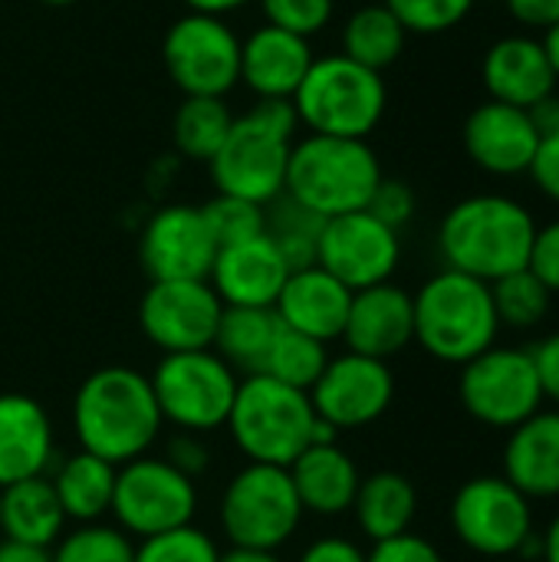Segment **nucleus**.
Listing matches in <instances>:
<instances>
[{
	"label": "nucleus",
	"mask_w": 559,
	"mask_h": 562,
	"mask_svg": "<svg viewBox=\"0 0 559 562\" xmlns=\"http://www.w3.org/2000/svg\"><path fill=\"white\" fill-rule=\"evenodd\" d=\"M69 418L79 451H89L112 468L152 454L165 425L152 379L128 366H105L86 375L72 395Z\"/></svg>",
	"instance_id": "obj_1"
},
{
	"label": "nucleus",
	"mask_w": 559,
	"mask_h": 562,
	"mask_svg": "<svg viewBox=\"0 0 559 562\" xmlns=\"http://www.w3.org/2000/svg\"><path fill=\"white\" fill-rule=\"evenodd\" d=\"M534 237L537 221L521 201L507 194H474L445 214L438 250L448 270L494 283L527 267Z\"/></svg>",
	"instance_id": "obj_2"
},
{
	"label": "nucleus",
	"mask_w": 559,
	"mask_h": 562,
	"mask_svg": "<svg viewBox=\"0 0 559 562\" xmlns=\"http://www.w3.org/2000/svg\"><path fill=\"white\" fill-rule=\"evenodd\" d=\"M382 178V165L366 138L306 132L290 145L283 194L329 221L353 211H366Z\"/></svg>",
	"instance_id": "obj_3"
},
{
	"label": "nucleus",
	"mask_w": 559,
	"mask_h": 562,
	"mask_svg": "<svg viewBox=\"0 0 559 562\" xmlns=\"http://www.w3.org/2000/svg\"><path fill=\"white\" fill-rule=\"evenodd\" d=\"M415 342L445 366H465L497 342L501 319L491 283L458 270H441L412 296Z\"/></svg>",
	"instance_id": "obj_4"
},
{
	"label": "nucleus",
	"mask_w": 559,
	"mask_h": 562,
	"mask_svg": "<svg viewBox=\"0 0 559 562\" xmlns=\"http://www.w3.org/2000/svg\"><path fill=\"white\" fill-rule=\"evenodd\" d=\"M224 428L250 464L290 468L313 445L316 412L306 392L257 372L241 375Z\"/></svg>",
	"instance_id": "obj_5"
},
{
	"label": "nucleus",
	"mask_w": 559,
	"mask_h": 562,
	"mask_svg": "<svg viewBox=\"0 0 559 562\" xmlns=\"http://www.w3.org/2000/svg\"><path fill=\"white\" fill-rule=\"evenodd\" d=\"M385 102L389 92L382 72L366 69L343 53L313 59L293 92L300 128L336 138H369L385 115Z\"/></svg>",
	"instance_id": "obj_6"
},
{
	"label": "nucleus",
	"mask_w": 559,
	"mask_h": 562,
	"mask_svg": "<svg viewBox=\"0 0 559 562\" xmlns=\"http://www.w3.org/2000/svg\"><path fill=\"white\" fill-rule=\"evenodd\" d=\"M303 504L293 491L290 471L273 464H244L221 494L217 524L231 547L280 550L303 524Z\"/></svg>",
	"instance_id": "obj_7"
},
{
	"label": "nucleus",
	"mask_w": 559,
	"mask_h": 562,
	"mask_svg": "<svg viewBox=\"0 0 559 562\" xmlns=\"http://www.w3.org/2000/svg\"><path fill=\"white\" fill-rule=\"evenodd\" d=\"M148 379L161 418L191 435L224 428L241 385V375L214 349L168 352Z\"/></svg>",
	"instance_id": "obj_8"
},
{
	"label": "nucleus",
	"mask_w": 559,
	"mask_h": 562,
	"mask_svg": "<svg viewBox=\"0 0 559 562\" xmlns=\"http://www.w3.org/2000/svg\"><path fill=\"white\" fill-rule=\"evenodd\" d=\"M115 527L135 540L191 527L198 514V484L161 454H142L115 468L112 510Z\"/></svg>",
	"instance_id": "obj_9"
},
{
	"label": "nucleus",
	"mask_w": 559,
	"mask_h": 562,
	"mask_svg": "<svg viewBox=\"0 0 559 562\" xmlns=\"http://www.w3.org/2000/svg\"><path fill=\"white\" fill-rule=\"evenodd\" d=\"M161 63L185 95L224 99L241 82V36L224 16L188 10L168 26Z\"/></svg>",
	"instance_id": "obj_10"
},
{
	"label": "nucleus",
	"mask_w": 559,
	"mask_h": 562,
	"mask_svg": "<svg viewBox=\"0 0 559 562\" xmlns=\"http://www.w3.org/2000/svg\"><path fill=\"white\" fill-rule=\"evenodd\" d=\"M458 398L465 412L488 428H517L540 412L544 392L530 359V349L491 346L478 359L461 366Z\"/></svg>",
	"instance_id": "obj_11"
},
{
	"label": "nucleus",
	"mask_w": 559,
	"mask_h": 562,
	"mask_svg": "<svg viewBox=\"0 0 559 562\" xmlns=\"http://www.w3.org/2000/svg\"><path fill=\"white\" fill-rule=\"evenodd\" d=\"M451 530L478 557H521L534 537L530 497L504 474H484L458 487L451 501Z\"/></svg>",
	"instance_id": "obj_12"
},
{
	"label": "nucleus",
	"mask_w": 559,
	"mask_h": 562,
	"mask_svg": "<svg viewBox=\"0 0 559 562\" xmlns=\"http://www.w3.org/2000/svg\"><path fill=\"white\" fill-rule=\"evenodd\" d=\"M290 138H280L257 125L247 112L234 115V125L208 161L211 181L217 194L244 198L260 207L277 201L287 188V165H290Z\"/></svg>",
	"instance_id": "obj_13"
},
{
	"label": "nucleus",
	"mask_w": 559,
	"mask_h": 562,
	"mask_svg": "<svg viewBox=\"0 0 559 562\" xmlns=\"http://www.w3.org/2000/svg\"><path fill=\"white\" fill-rule=\"evenodd\" d=\"M224 303L208 280H152L138 303V326L145 339L168 352L211 349Z\"/></svg>",
	"instance_id": "obj_14"
},
{
	"label": "nucleus",
	"mask_w": 559,
	"mask_h": 562,
	"mask_svg": "<svg viewBox=\"0 0 559 562\" xmlns=\"http://www.w3.org/2000/svg\"><path fill=\"white\" fill-rule=\"evenodd\" d=\"M306 395L316 418L343 435L376 425L392 408L395 375L389 362L346 349L339 356H329L323 375Z\"/></svg>",
	"instance_id": "obj_15"
},
{
	"label": "nucleus",
	"mask_w": 559,
	"mask_h": 562,
	"mask_svg": "<svg viewBox=\"0 0 559 562\" xmlns=\"http://www.w3.org/2000/svg\"><path fill=\"white\" fill-rule=\"evenodd\" d=\"M402 260L399 231L385 227L369 211H353L343 217H329L320 234L316 263L333 273L343 286L366 290L389 283Z\"/></svg>",
	"instance_id": "obj_16"
},
{
	"label": "nucleus",
	"mask_w": 559,
	"mask_h": 562,
	"mask_svg": "<svg viewBox=\"0 0 559 562\" xmlns=\"http://www.w3.org/2000/svg\"><path fill=\"white\" fill-rule=\"evenodd\" d=\"M214 257L217 244L194 204H165L142 227L138 260L152 280H208Z\"/></svg>",
	"instance_id": "obj_17"
},
{
	"label": "nucleus",
	"mask_w": 559,
	"mask_h": 562,
	"mask_svg": "<svg viewBox=\"0 0 559 562\" xmlns=\"http://www.w3.org/2000/svg\"><path fill=\"white\" fill-rule=\"evenodd\" d=\"M343 342H346L349 352L382 359V362L405 352L415 342L412 293H405L392 280L379 283V286L356 290L353 303H349Z\"/></svg>",
	"instance_id": "obj_18"
},
{
	"label": "nucleus",
	"mask_w": 559,
	"mask_h": 562,
	"mask_svg": "<svg viewBox=\"0 0 559 562\" xmlns=\"http://www.w3.org/2000/svg\"><path fill=\"white\" fill-rule=\"evenodd\" d=\"M465 151L488 175H524L540 148V132L534 128L527 109L507 102H484L465 122Z\"/></svg>",
	"instance_id": "obj_19"
},
{
	"label": "nucleus",
	"mask_w": 559,
	"mask_h": 562,
	"mask_svg": "<svg viewBox=\"0 0 559 562\" xmlns=\"http://www.w3.org/2000/svg\"><path fill=\"white\" fill-rule=\"evenodd\" d=\"M290 273L293 270L287 267L283 254L264 231L260 237H250V240H241L231 247H217L208 283L214 286V293L224 306L273 310Z\"/></svg>",
	"instance_id": "obj_20"
},
{
	"label": "nucleus",
	"mask_w": 559,
	"mask_h": 562,
	"mask_svg": "<svg viewBox=\"0 0 559 562\" xmlns=\"http://www.w3.org/2000/svg\"><path fill=\"white\" fill-rule=\"evenodd\" d=\"M349 303H353V290L343 286L320 263H313V267L293 270L287 277L283 290L273 303V313L287 329L329 346V342L343 339Z\"/></svg>",
	"instance_id": "obj_21"
},
{
	"label": "nucleus",
	"mask_w": 559,
	"mask_h": 562,
	"mask_svg": "<svg viewBox=\"0 0 559 562\" xmlns=\"http://www.w3.org/2000/svg\"><path fill=\"white\" fill-rule=\"evenodd\" d=\"M56 438L46 408L20 392L0 395V491L49 474Z\"/></svg>",
	"instance_id": "obj_22"
},
{
	"label": "nucleus",
	"mask_w": 559,
	"mask_h": 562,
	"mask_svg": "<svg viewBox=\"0 0 559 562\" xmlns=\"http://www.w3.org/2000/svg\"><path fill=\"white\" fill-rule=\"evenodd\" d=\"M313 59L306 36L264 23L241 40V82L257 99H293Z\"/></svg>",
	"instance_id": "obj_23"
},
{
	"label": "nucleus",
	"mask_w": 559,
	"mask_h": 562,
	"mask_svg": "<svg viewBox=\"0 0 559 562\" xmlns=\"http://www.w3.org/2000/svg\"><path fill=\"white\" fill-rule=\"evenodd\" d=\"M287 471H290L293 491L303 504V514L343 517L353 510L362 474L339 441L303 448L300 458Z\"/></svg>",
	"instance_id": "obj_24"
},
{
	"label": "nucleus",
	"mask_w": 559,
	"mask_h": 562,
	"mask_svg": "<svg viewBox=\"0 0 559 562\" xmlns=\"http://www.w3.org/2000/svg\"><path fill=\"white\" fill-rule=\"evenodd\" d=\"M481 79L494 102H507L517 109H530L534 102H540L557 89L550 59L540 40L534 36L497 40L481 63Z\"/></svg>",
	"instance_id": "obj_25"
},
{
	"label": "nucleus",
	"mask_w": 559,
	"mask_h": 562,
	"mask_svg": "<svg viewBox=\"0 0 559 562\" xmlns=\"http://www.w3.org/2000/svg\"><path fill=\"white\" fill-rule=\"evenodd\" d=\"M504 477L530 501L559 497V408L537 412L504 445Z\"/></svg>",
	"instance_id": "obj_26"
},
{
	"label": "nucleus",
	"mask_w": 559,
	"mask_h": 562,
	"mask_svg": "<svg viewBox=\"0 0 559 562\" xmlns=\"http://www.w3.org/2000/svg\"><path fill=\"white\" fill-rule=\"evenodd\" d=\"M63 530H66V514L46 474L0 491V537L3 540L53 550Z\"/></svg>",
	"instance_id": "obj_27"
},
{
	"label": "nucleus",
	"mask_w": 559,
	"mask_h": 562,
	"mask_svg": "<svg viewBox=\"0 0 559 562\" xmlns=\"http://www.w3.org/2000/svg\"><path fill=\"white\" fill-rule=\"evenodd\" d=\"M49 484L56 491V501L66 514V520L79 524H102V517L112 510L115 494V468L89 451H76L59 458L49 468Z\"/></svg>",
	"instance_id": "obj_28"
},
{
	"label": "nucleus",
	"mask_w": 559,
	"mask_h": 562,
	"mask_svg": "<svg viewBox=\"0 0 559 562\" xmlns=\"http://www.w3.org/2000/svg\"><path fill=\"white\" fill-rule=\"evenodd\" d=\"M415 514H418V494L405 474L376 471L359 481V491L353 501V517H356L359 533L369 543H382V540L409 533Z\"/></svg>",
	"instance_id": "obj_29"
},
{
	"label": "nucleus",
	"mask_w": 559,
	"mask_h": 562,
	"mask_svg": "<svg viewBox=\"0 0 559 562\" xmlns=\"http://www.w3.org/2000/svg\"><path fill=\"white\" fill-rule=\"evenodd\" d=\"M280 319L273 310L260 306H224L214 352L237 372V375H257L267 362V352L277 339Z\"/></svg>",
	"instance_id": "obj_30"
},
{
	"label": "nucleus",
	"mask_w": 559,
	"mask_h": 562,
	"mask_svg": "<svg viewBox=\"0 0 559 562\" xmlns=\"http://www.w3.org/2000/svg\"><path fill=\"white\" fill-rule=\"evenodd\" d=\"M405 26L385 3H366L343 23V56L366 69H389L405 49Z\"/></svg>",
	"instance_id": "obj_31"
},
{
	"label": "nucleus",
	"mask_w": 559,
	"mask_h": 562,
	"mask_svg": "<svg viewBox=\"0 0 559 562\" xmlns=\"http://www.w3.org/2000/svg\"><path fill=\"white\" fill-rule=\"evenodd\" d=\"M231 125H234V112L227 109L224 99L185 95L171 122V138H175L178 155L208 165L224 145Z\"/></svg>",
	"instance_id": "obj_32"
},
{
	"label": "nucleus",
	"mask_w": 559,
	"mask_h": 562,
	"mask_svg": "<svg viewBox=\"0 0 559 562\" xmlns=\"http://www.w3.org/2000/svg\"><path fill=\"white\" fill-rule=\"evenodd\" d=\"M323 217L293 201L290 194H280L267 204V237L277 244L290 270H303L316 263V247L323 234Z\"/></svg>",
	"instance_id": "obj_33"
},
{
	"label": "nucleus",
	"mask_w": 559,
	"mask_h": 562,
	"mask_svg": "<svg viewBox=\"0 0 559 562\" xmlns=\"http://www.w3.org/2000/svg\"><path fill=\"white\" fill-rule=\"evenodd\" d=\"M329 362V349L303 333H293L280 323L277 339L267 352V362L260 369V375H270L283 385H293L300 392H310L316 385V379L323 375Z\"/></svg>",
	"instance_id": "obj_34"
},
{
	"label": "nucleus",
	"mask_w": 559,
	"mask_h": 562,
	"mask_svg": "<svg viewBox=\"0 0 559 562\" xmlns=\"http://www.w3.org/2000/svg\"><path fill=\"white\" fill-rule=\"evenodd\" d=\"M491 296H494V310H497L501 326L534 329V326H540L547 319L554 293L524 267L517 273H507V277L494 280Z\"/></svg>",
	"instance_id": "obj_35"
},
{
	"label": "nucleus",
	"mask_w": 559,
	"mask_h": 562,
	"mask_svg": "<svg viewBox=\"0 0 559 562\" xmlns=\"http://www.w3.org/2000/svg\"><path fill=\"white\" fill-rule=\"evenodd\" d=\"M49 553L53 562H135V540L109 524H79Z\"/></svg>",
	"instance_id": "obj_36"
},
{
	"label": "nucleus",
	"mask_w": 559,
	"mask_h": 562,
	"mask_svg": "<svg viewBox=\"0 0 559 562\" xmlns=\"http://www.w3.org/2000/svg\"><path fill=\"white\" fill-rule=\"evenodd\" d=\"M201 214L217 247H231V244L260 237L267 231V207L244 201V198L214 194L211 201L201 204Z\"/></svg>",
	"instance_id": "obj_37"
},
{
	"label": "nucleus",
	"mask_w": 559,
	"mask_h": 562,
	"mask_svg": "<svg viewBox=\"0 0 559 562\" xmlns=\"http://www.w3.org/2000/svg\"><path fill=\"white\" fill-rule=\"evenodd\" d=\"M221 550L214 543V537H208L204 530L181 527L171 533H158L148 540H138L135 547V562H217Z\"/></svg>",
	"instance_id": "obj_38"
},
{
	"label": "nucleus",
	"mask_w": 559,
	"mask_h": 562,
	"mask_svg": "<svg viewBox=\"0 0 559 562\" xmlns=\"http://www.w3.org/2000/svg\"><path fill=\"white\" fill-rule=\"evenodd\" d=\"M382 3L399 16L405 33L432 36L458 26L478 0H382Z\"/></svg>",
	"instance_id": "obj_39"
},
{
	"label": "nucleus",
	"mask_w": 559,
	"mask_h": 562,
	"mask_svg": "<svg viewBox=\"0 0 559 562\" xmlns=\"http://www.w3.org/2000/svg\"><path fill=\"white\" fill-rule=\"evenodd\" d=\"M267 23L290 30L297 36H313L329 26L336 13V0H257Z\"/></svg>",
	"instance_id": "obj_40"
},
{
	"label": "nucleus",
	"mask_w": 559,
	"mask_h": 562,
	"mask_svg": "<svg viewBox=\"0 0 559 562\" xmlns=\"http://www.w3.org/2000/svg\"><path fill=\"white\" fill-rule=\"evenodd\" d=\"M366 211L372 217H379L385 227L402 231L415 217V191L399 178H382Z\"/></svg>",
	"instance_id": "obj_41"
},
{
	"label": "nucleus",
	"mask_w": 559,
	"mask_h": 562,
	"mask_svg": "<svg viewBox=\"0 0 559 562\" xmlns=\"http://www.w3.org/2000/svg\"><path fill=\"white\" fill-rule=\"evenodd\" d=\"M366 562H445L435 543H428L425 537H415L412 530L382 543H372V550L366 553Z\"/></svg>",
	"instance_id": "obj_42"
},
{
	"label": "nucleus",
	"mask_w": 559,
	"mask_h": 562,
	"mask_svg": "<svg viewBox=\"0 0 559 562\" xmlns=\"http://www.w3.org/2000/svg\"><path fill=\"white\" fill-rule=\"evenodd\" d=\"M527 270H530L550 293H559V221L547 224V227H537V237H534V247H530Z\"/></svg>",
	"instance_id": "obj_43"
},
{
	"label": "nucleus",
	"mask_w": 559,
	"mask_h": 562,
	"mask_svg": "<svg viewBox=\"0 0 559 562\" xmlns=\"http://www.w3.org/2000/svg\"><path fill=\"white\" fill-rule=\"evenodd\" d=\"M171 468H178L181 474H188L191 481H198L208 464H211V451L204 448V441L191 431H178L175 438H168L165 454H161Z\"/></svg>",
	"instance_id": "obj_44"
},
{
	"label": "nucleus",
	"mask_w": 559,
	"mask_h": 562,
	"mask_svg": "<svg viewBox=\"0 0 559 562\" xmlns=\"http://www.w3.org/2000/svg\"><path fill=\"white\" fill-rule=\"evenodd\" d=\"M247 115H250L257 125H264L267 132L297 142L293 135H297V128H300V115H297L293 99H257V102L247 109Z\"/></svg>",
	"instance_id": "obj_45"
},
{
	"label": "nucleus",
	"mask_w": 559,
	"mask_h": 562,
	"mask_svg": "<svg viewBox=\"0 0 559 562\" xmlns=\"http://www.w3.org/2000/svg\"><path fill=\"white\" fill-rule=\"evenodd\" d=\"M530 359H534V369H537V379H540L544 402H554L559 408V333L547 336L544 342H537L530 349Z\"/></svg>",
	"instance_id": "obj_46"
},
{
	"label": "nucleus",
	"mask_w": 559,
	"mask_h": 562,
	"mask_svg": "<svg viewBox=\"0 0 559 562\" xmlns=\"http://www.w3.org/2000/svg\"><path fill=\"white\" fill-rule=\"evenodd\" d=\"M530 178L537 181V188L559 201V132L540 138V148L534 155V165H530Z\"/></svg>",
	"instance_id": "obj_47"
},
{
	"label": "nucleus",
	"mask_w": 559,
	"mask_h": 562,
	"mask_svg": "<svg viewBox=\"0 0 559 562\" xmlns=\"http://www.w3.org/2000/svg\"><path fill=\"white\" fill-rule=\"evenodd\" d=\"M297 562H366V550L346 537H320L300 553Z\"/></svg>",
	"instance_id": "obj_48"
},
{
	"label": "nucleus",
	"mask_w": 559,
	"mask_h": 562,
	"mask_svg": "<svg viewBox=\"0 0 559 562\" xmlns=\"http://www.w3.org/2000/svg\"><path fill=\"white\" fill-rule=\"evenodd\" d=\"M511 16L521 20L524 26L534 30H547L559 23V0H504Z\"/></svg>",
	"instance_id": "obj_49"
},
{
	"label": "nucleus",
	"mask_w": 559,
	"mask_h": 562,
	"mask_svg": "<svg viewBox=\"0 0 559 562\" xmlns=\"http://www.w3.org/2000/svg\"><path fill=\"white\" fill-rule=\"evenodd\" d=\"M527 115H530L534 128L540 132V138H547V135L559 132V95L557 92H550V95H544L540 102H534V105L527 109Z\"/></svg>",
	"instance_id": "obj_50"
},
{
	"label": "nucleus",
	"mask_w": 559,
	"mask_h": 562,
	"mask_svg": "<svg viewBox=\"0 0 559 562\" xmlns=\"http://www.w3.org/2000/svg\"><path fill=\"white\" fill-rule=\"evenodd\" d=\"M0 562H53V553L43 547H26L13 540H0Z\"/></svg>",
	"instance_id": "obj_51"
},
{
	"label": "nucleus",
	"mask_w": 559,
	"mask_h": 562,
	"mask_svg": "<svg viewBox=\"0 0 559 562\" xmlns=\"http://www.w3.org/2000/svg\"><path fill=\"white\" fill-rule=\"evenodd\" d=\"M188 10H194V13H211V16H227V13H234V10H244V7H250V3H257V0H181Z\"/></svg>",
	"instance_id": "obj_52"
},
{
	"label": "nucleus",
	"mask_w": 559,
	"mask_h": 562,
	"mask_svg": "<svg viewBox=\"0 0 559 562\" xmlns=\"http://www.w3.org/2000/svg\"><path fill=\"white\" fill-rule=\"evenodd\" d=\"M217 562H287L277 550H244V547H231L227 553H221Z\"/></svg>",
	"instance_id": "obj_53"
},
{
	"label": "nucleus",
	"mask_w": 559,
	"mask_h": 562,
	"mask_svg": "<svg viewBox=\"0 0 559 562\" xmlns=\"http://www.w3.org/2000/svg\"><path fill=\"white\" fill-rule=\"evenodd\" d=\"M540 46H544V53H547V59H550V69H554V76H557V82H559V23H554V26H547V30H544Z\"/></svg>",
	"instance_id": "obj_54"
},
{
	"label": "nucleus",
	"mask_w": 559,
	"mask_h": 562,
	"mask_svg": "<svg viewBox=\"0 0 559 562\" xmlns=\"http://www.w3.org/2000/svg\"><path fill=\"white\" fill-rule=\"evenodd\" d=\"M540 543H544V562H559V514L550 520V527H547V533L540 537Z\"/></svg>",
	"instance_id": "obj_55"
},
{
	"label": "nucleus",
	"mask_w": 559,
	"mask_h": 562,
	"mask_svg": "<svg viewBox=\"0 0 559 562\" xmlns=\"http://www.w3.org/2000/svg\"><path fill=\"white\" fill-rule=\"evenodd\" d=\"M40 3H46V7H69V3H76V0H40Z\"/></svg>",
	"instance_id": "obj_56"
}]
</instances>
